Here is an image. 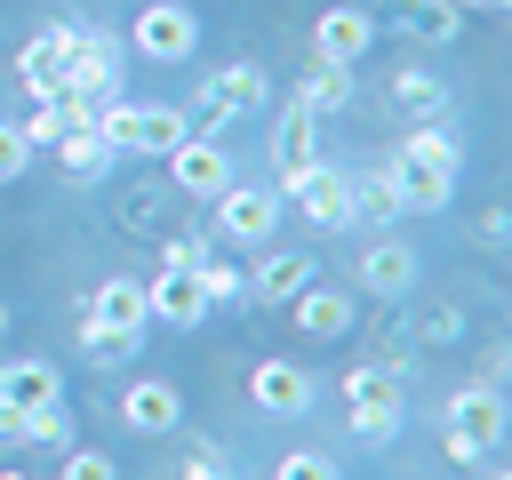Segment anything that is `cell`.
Segmentation results:
<instances>
[{
  "mask_svg": "<svg viewBox=\"0 0 512 480\" xmlns=\"http://www.w3.org/2000/svg\"><path fill=\"white\" fill-rule=\"evenodd\" d=\"M184 480H240V472H232L224 448H192V456H184Z\"/></svg>",
  "mask_w": 512,
  "mask_h": 480,
  "instance_id": "cell-35",
  "label": "cell"
},
{
  "mask_svg": "<svg viewBox=\"0 0 512 480\" xmlns=\"http://www.w3.org/2000/svg\"><path fill=\"white\" fill-rule=\"evenodd\" d=\"M80 312L104 320V328H120V336H144V328H152V312H144V280H128V272H112Z\"/></svg>",
  "mask_w": 512,
  "mask_h": 480,
  "instance_id": "cell-18",
  "label": "cell"
},
{
  "mask_svg": "<svg viewBox=\"0 0 512 480\" xmlns=\"http://www.w3.org/2000/svg\"><path fill=\"white\" fill-rule=\"evenodd\" d=\"M168 184H176L184 200H216V192L232 184V152H224L216 136H184V144L168 152Z\"/></svg>",
  "mask_w": 512,
  "mask_h": 480,
  "instance_id": "cell-9",
  "label": "cell"
},
{
  "mask_svg": "<svg viewBox=\"0 0 512 480\" xmlns=\"http://www.w3.org/2000/svg\"><path fill=\"white\" fill-rule=\"evenodd\" d=\"M128 48H136V56H152V64H184V56L200 48V16H192L184 0H152V8L136 16Z\"/></svg>",
  "mask_w": 512,
  "mask_h": 480,
  "instance_id": "cell-7",
  "label": "cell"
},
{
  "mask_svg": "<svg viewBox=\"0 0 512 480\" xmlns=\"http://www.w3.org/2000/svg\"><path fill=\"white\" fill-rule=\"evenodd\" d=\"M56 392H64V384H56V360H32V352H24V360L0 368V400H8V408H40V400H56Z\"/></svg>",
  "mask_w": 512,
  "mask_h": 480,
  "instance_id": "cell-21",
  "label": "cell"
},
{
  "mask_svg": "<svg viewBox=\"0 0 512 480\" xmlns=\"http://www.w3.org/2000/svg\"><path fill=\"white\" fill-rule=\"evenodd\" d=\"M16 128H24V144H32V152H40V144H56V136H64V112H56V96H48L32 120H16Z\"/></svg>",
  "mask_w": 512,
  "mask_h": 480,
  "instance_id": "cell-33",
  "label": "cell"
},
{
  "mask_svg": "<svg viewBox=\"0 0 512 480\" xmlns=\"http://www.w3.org/2000/svg\"><path fill=\"white\" fill-rule=\"evenodd\" d=\"M352 216H376V224H384V216H400V192H392V176H384V168H360V176H352Z\"/></svg>",
  "mask_w": 512,
  "mask_h": 480,
  "instance_id": "cell-27",
  "label": "cell"
},
{
  "mask_svg": "<svg viewBox=\"0 0 512 480\" xmlns=\"http://www.w3.org/2000/svg\"><path fill=\"white\" fill-rule=\"evenodd\" d=\"M136 352H144V336H120V328H104V320L80 312V360H88V368H120V360H136Z\"/></svg>",
  "mask_w": 512,
  "mask_h": 480,
  "instance_id": "cell-23",
  "label": "cell"
},
{
  "mask_svg": "<svg viewBox=\"0 0 512 480\" xmlns=\"http://www.w3.org/2000/svg\"><path fill=\"white\" fill-rule=\"evenodd\" d=\"M96 128H104V144H112L120 160H168V152L192 136L176 104H120V96H104Z\"/></svg>",
  "mask_w": 512,
  "mask_h": 480,
  "instance_id": "cell-2",
  "label": "cell"
},
{
  "mask_svg": "<svg viewBox=\"0 0 512 480\" xmlns=\"http://www.w3.org/2000/svg\"><path fill=\"white\" fill-rule=\"evenodd\" d=\"M64 480H120V464H112L104 448H80V440H72V448H64Z\"/></svg>",
  "mask_w": 512,
  "mask_h": 480,
  "instance_id": "cell-29",
  "label": "cell"
},
{
  "mask_svg": "<svg viewBox=\"0 0 512 480\" xmlns=\"http://www.w3.org/2000/svg\"><path fill=\"white\" fill-rule=\"evenodd\" d=\"M256 104H264V64H256V56H232V64H216L208 88H200V128H232V120L256 112Z\"/></svg>",
  "mask_w": 512,
  "mask_h": 480,
  "instance_id": "cell-8",
  "label": "cell"
},
{
  "mask_svg": "<svg viewBox=\"0 0 512 480\" xmlns=\"http://www.w3.org/2000/svg\"><path fill=\"white\" fill-rule=\"evenodd\" d=\"M32 168V144H24V128L16 120H0V184H16Z\"/></svg>",
  "mask_w": 512,
  "mask_h": 480,
  "instance_id": "cell-31",
  "label": "cell"
},
{
  "mask_svg": "<svg viewBox=\"0 0 512 480\" xmlns=\"http://www.w3.org/2000/svg\"><path fill=\"white\" fill-rule=\"evenodd\" d=\"M496 480H504V472H496Z\"/></svg>",
  "mask_w": 512,
  "mask_h": 480,
  "instance_id": "cell-40",
  "label": "cell"
},
{
  "mask_svg": "<svg viewBox=\"0 0 512 480\" xmlns=\"http://www.w3.org/2000/svg\"><path fill=\"white\" fill-rule=\"evenodd\" d=\"M288 312H296V328H304L312 344H336V336H352V296H344V288H320V280H304V288L288 296Z\"/></svg>",
  "mask_w": 512,
  "mask_h": 480,
  "instance_id": "cell-15",
  "label": "cell"
},
{
  "mask_svg": "<svg viewBox=\"0 0 512 480\" xmlns=\"http://www.w3.org/2000/svg\"><path fill=\"white\" fill-rule=\"evenodd\" d=\"M344 424H352V440H392L400 432V368H352L344 376Z\"/></svg>",
  "mask_w": 512,
  "mask_h": 480,
  "instance_id": "cell-5",
  "label": "cell"
},
{
  "mask_svg": "<svg viewBox=\"0 0 512 480\" xmlns=\"http://www.w3.org/2000/svg\"><path fill=\"white\" fill-rule=\"evenodd\" d=\"M120 424L160 440V432H176V424H184V392H176L168 376H136V384L120 392Z\"/></svg>",
  "mask_w": 512,
  "mask_h": 480,
  "instance_id": "cell-14",
  "label": "cell"
},
{
  "mask_svg": "<svg viewBox=\"0 0 512 480\" xmlns=\"http://www.w3.org/2000/svg\"><path fill=\"white\" fill-rule=\"evenodd\" d=\"M416 272H424V256H416L408 240H368V248H360V264H352V280H360L368 296H384V304H392V296H408V288H416Z\"/></svg>",
  "mask_w": 512,
  "mask_h": 480,
  "instance_id": "cell-11",
  "label": "cell"
},
{
  "mask_svg": "<svg viewBox=\"0 0 512 480\" xmlns=\"http://www.w3.org/2000/svg\"><path fill=\"white\" fill-rule=\"evenodd\" d=\"M0 336H8V304H0Z\"/></svg>",
  "mask_w": 512,
  "mask_h": 480,
  "instance_id": "cell-38",
  "label": "cell"
},
{
  "mask_svg": "<svg viewBox=\"0 0 512 480\" xmlns=\"http://www.w3.org/2000/svg\"><path fill=\"white\" fill-rule=\"evenodd\" d=\"M0 440H24V408H8V400H0Z\"/></svg>",
  "mask_w": 512,
  "mask_h": 480,
  "instance_id": "cell-36",
  "label": "cell"
},
{
  "mask_svg": "<svg viewBox=\"0 0 512 480\" xmlns=\"http://www.w3.org/2000/svg\"><path fill=\"white\" fill-rule=\"evenodd\" d=\"M440 440H448L456 464L496 456V448H504V392H496V384H464V392L440 408Z\"/></svg>",
  "mask_w": 512,
  "mask_h": 480,
  "instance_id": "cell-3",
  "label": "cell"
},
{
  "mask_svg": "<svg viewBox=\"0 0 512 480\" xmlns=\"http://www.w3.org/2000/svg\"><path fill=\"white\" fill-rule=\"evenodd\" d=\"M280 200H288L312 232H344V224H352V176H344V168H328V160L296 168V176L280 184Z\"/></svg>",
  "mask_w": 512,
  "mask_h": 480,
  "instance_id": "cell-4",
  "label": "cell"
},
{
  "mask_svg": "<svg viewBox=\"0 0 512 480\" xmlns=\"http://www.w3.org/2000/svg\"><path fill=\"white\" fill-rule=\"evenodd\" d=\"M144 312H152L160 328H200V320H208V296H200V280H192L184 264H160V272L144 280Z\"/></svg>",
  "mask_w": 512,
  "mask_h": 480,
  "instance_id": "cell-12",
  "label": "cell"
},
{
  "mask_svg": "<svg viewBox=\"0 0 512 480\" xmlns=\"http://www.w3.org/2000/svg\"><path fill=\"white\" fill-rule=\"evenodd\" d=\"M192 280H200V296H208V304H248V272H240L232 256H216V248L192 264Z\"/></svg>",
  "mask_w": 512,
  "mask_h": 480,
  "instance_id": "cell-25",
  "label": "cell"
},
{
  "mask_svg": "<svg viewBox=\"0 0 512 480\" xmlns=\"http://www.w3.org/2000/svg\"><path fill=\"white\" fill-rule=\"evenodd\" d=\"M384 176H392V192H400V216H432V208H448V200H456V136H448L440 120L408 128V136L392 144Z\"/></svg>",
  "mask_w": 512,
  "mask_h": 480,
  "instance_id": "cell-1",
  "label": "cell"
},
{
  "mask_svg": "<svg viewBox=\"0 0 512 480\" xmlns=\"http://www.w3.org/2000/svg\"><path fill=\"white\" fill-rule=\"evenodd\" d=\"M312 272H320V264H312L304 248H264V256H256V272H248V304H288Z\"/></svg>",
  "mask_w": 512,
  "mask_h": 480,
  "instance_id": "cell-17",
  "label": "cell"
},
{
  "mask_svg": "<svg viewBox=\"0 0 512 480\" xmlns=\"http://www.w3.org/2000/svg\"><path fill=\"white\" fill-rule=\"evenodd\" d=\"M272 480H336V464H328L320 448H288V456L272 464Z\"/></svg>",
  "mask_w": 512,
  "mask_h": 480,
  "instance_id": "cell-30",
  "label": "cell"
},
{
  "mask_svg": "<svg viewBox=\"0 0 512 480\" xmlns=\"http://www.w3.org/2000/svg\"><path fill=\"white\" fill-rule=\"evenodd\" d=\"M408 32L416 40H456L464 32V8L456 0H408Z\"/></svg>",
  "mask_w": 512,
  "mask_h": 480,
  "instance_id": "cell-28",
  "label": "cell"
},
{
  "mask_svg": "<svg viewBox=\"0 0 512 480\" xmlns=\"http://www.w3.org/2000/svg\"><path fill=\"white\" fill-rule=\"evenodd\" d=\"M248 400H256L264 416H296V408H312V376H304L296 360H256V368H248Z\"/></svg>",
  "mask_w": 512,
  "mask_h": 480,
  "instance_id": "cell-16",
  "label": "cell"
},
{
  "mask_svg": "<svg viewBox=\"0 0 512 480\" xmlns=\"http://www.w3.org/2000/svg\"><path fill=\"white\" fill-rule=\"evenodd\" d=\"M392 104H400V112H416V120H432V112L448 104V80H432L424 64H408V72H392Z\"/></svg>",
  "mask_w": 512,
  "mask_h": 480,
  "instance_id": "cell-24",
  "label": "cell"
},
{
  "mask_svg": "<svg viewBox=\"0 0 512 480\" xmlns=\"http://www.w3.org/2000/svg\"><path fill=\"white\" fill-rule=\"evenodd\" d=\"M368 48H376V16H368V8L344 0V8H320V16H312V56H328V64H360Z\"/></svg>",
  "mask_w": 512,
  "mask_h": 480,
  "instance_id": "cell-10",
  "label": "cell"
},
{
  "mask_svg": "<svg viewBox=\"0 0 512 480\" xmlns=\"http://www.w3.org/2000/svg\"><path fill=\"white\" fill-rule=\"evenodd\" d=\"M0 480H24V472H0Z\"/></svg>",
  "mask_w": 512,
  "mask_h": 480,
  "instance_id": "cell-39",
  "label": "cell"
},
{
  "mask_svg": "<svg viewBox=\"0 0 512 480\" xmlns=\"http://www.w3.org/2000/svg\"><path fill=\"white\" fill-rule=\"evenodd\" d=\"M312 128H320V112H304V104H288V112L272 120V168H280V184H288L296 168H312Z\"/></svg>",
  "mask_w": 512,
  "mask_h": 480,
  "instance_id": "cell-20",
  "label": "cell"
},
{
  "mask_svg": "<svg viewBox=\"0 0 512 480\" xmlns=\"http://www.w3.org/2000/svg\"><path fill=\"white\" fill-rule=\"evenodd\" d=\"M296 104H304V112H344V104H352V64H328V56H312V72H304Z\"/></svg>",
  "mask_w": 512,
  "mask_h": 480,
  "instance_id": "cell-22",
  "label": "cell"
},
{
  "mask_svg": "<svg viewBox=\"0 0 512 480\" xmlns=\"http://www.w3.org/2000/svg\"><path fill=\"white\" fill-rule=\"evenodd\" d=\"M208 248H216V232H176V240L160 248V264H184V272H192V264H200Z\"/></svg>",
  "mask_w": 512,
  "mask_h": 480,
  "instance_id": "cell-34",
  "label": "cell"
},
{
  "mask_svg": "<svg viewBox=\"0 0 512 480\" xmlns=\"http://www.w3.org/2000/svg\"><path fill=\"white\" fill-rule=\"evenodd\" d=\"M416 336H424V344H440V352H448V344H456V336H464V312H456V304H440V312H424V320H416Z\"/></svg>",
  "mask_w": 512,
  "mask_h": 480,
  "instance_id": "cell-32",
  "label": "cell"
},
{
  "mask_svg": "<svg viewBox=\"0 0 512 480\" xmlns=\"http://www.w3.org/2000/svg\"><path fill=\"white\" fill-rule=\"evenodd\" d=\"M64 64H72V24H48V32H32V40L16 48V80H24L40 104L64 88Z\"/></svg>",
  "mask_w": 512,
  "mask_h": 480,
  "instance_id": "cell-13",
  "label": "cell"
},
{
  "mask_svg": "<svg viewBox=\"0 0 512 480\" xmlns=\"http://www.w3.org/2000/svg\"><path fill=\"white\" fill-rule=\"evenodd\" d=\"M456 8H464V16H488V8H504V0H456Z\"/></svg>",
  "mask_w": 512,
  "mask_h": 480,
  "instance_id": "cell-37",
  "label": "cell"
},
{
  "mask_svg": "<svg viewBox=\"0 0 512 480\" xmlns=\"http://www.w3.org/2000/svg\"><path fill=\"white\" fill-rule=\"evenodd\" d=\"M48 152H56V168H64L72 184H96V176H112V168H120V152L104 144V128H64Z\"/></svg>",
  "mask_w": 512,
  "mask_h": 480,
  "instance_id": "cell-19",
  "label": "cell"
},
{
  "mask_svg": "<svg viewBox=\"0 0 512 480\" xmlns=\"http://www.w3.org/2000/svg\"><path fill=\"white\" fill-rule=\"evenodd\" d=\"M272 224H280V192H256V184H224L216 208H208V232L224 248H264Z\"/></svg>",
  "mask_w": 512,
  "mask_h": 480,
  "instance_id": "cell-6",
  "label": "cell"
},
{
  "mask_svg": "<svg viewBox=\"0 0 512 480\" xmlns=\"http://www.w3.org/2000/svg\"><path fill=\"white\" fill-rule=\"evenodd\" d=\"M24 440H32V448H72V408H64V392L40 400V408H24Z\"/></svg>",
  "mask_w": 512,
  "mask_h": 480,
  "instance_id": "cell-26",
  "label": "cell"
}]
</instances>
